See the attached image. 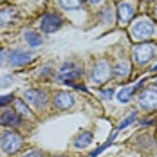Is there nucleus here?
I'll list each match as a JSON object with an SVG mask.
<instances>
[{
  "label": "nucleus",
  "instance_id": "nucleus-27",
  "mask_svg": "<svg viewBox=\"0 0 157 157\" xmlns=\"http://www.w3.org/2000/svg\"><path fill=\"white\" fill-rule=\"evenodd\" d=\"M154 123H155L154 119H146V121H143L141 125H143V126H150V125H154Z\"/></svg>",
  "mask_w": 157,
  "mask_h": 157
},
{
  "label": "nucleus",
  "instance_id": "nucleus-25",
  "mask_svg": "<svg viewBox=\"0 0 157 157\" xmlns=\"http://www.w3.org/2000/svg\"><path fill=\"white\" fill-rule=\"evenodd\" d=\"M6 54H9L6 49H0V65H2V62H4V58H6Z\"/></svg>",
  "mask_w": 157,
  "mask_h": 157
},
{
  "label": "nucleus",
  "instance_id": "nucleus-21",
  "mask_svg": "<svg viewBox=\"0 0 157 157\" xmlns=\"http://www.w3.org/2000/svg\"><path fill=\"white\" fill-rule=\"evenodd\" d=\"M99 94L105 99H110V98H114V89H103V90H99Z\"/></svg>",
  "mask_w": 157,
  "mask_h": 157
},
{
  "label": "nucleus",
  "instance_id": "nucleus-26",
  "mask_svg": "<svg viewBox=\"0 0 157 157\" xmlns=\"http://www.w3.org/2000/svg\"><path fill=\"white\" fill-rule=\"evenodd\" d=\"M51 74H52V72H51V69H49V67H45V69H44V72H42L40 76H44V78H45V76H51Z\"/></svg>",
  "mask_w": 157,
  "mask_h": 157
},
{
  "label": "nucleus",
  "instance_id": "nucleus-29",
  "mask_svg": "<svg viewBox=\"0 0 157 157\" xmlns=\"http://www.w3.org/2000/svg\"><path fill=\"white\" fill-rule=\"evenodd\" d=\"M154 15H155V18H157V6L154 7Z\"/></svg>",
  "mask_w": 157,
  "mask_h": 157
},
{
  "label": "nucleus",
  "instance_id": "nucleus-13",
  "mask_svg": "<svg viewBox=\"0 0 157 157\" xmlns=\"http://www.w3.org/2000/svg\"><path fill=\"white\" fill-rule=\"evenodd\" d=\"M74 148H85L92 143V132L90 130H81L78 136L74 137Z\"/></svg>",
  "mask_w": 157,
  "mask_h": 157
},
{
  "label": "nucleus",
  "instance_id": "nucleus-15",
  "mask_svg": "<svg viewBox=\"0 0 157 157\" xmlns=\"http://www.w3.org/2000/svg\"><path fill=\"white\" fill-rule=\"evenodd\" d=\"M16 11L13 9V7H6V9H2L0 11V27H6L13 18H15Z\"/></svg>",
  "mask_w": 157,
  "mask_h": 157
},
{
  "label": "nucleus",
  "instance_id": "nucleus-18",
  "mask_svg": "<svg viewBox=\"0 0 157 157\" xmlns=\"http://www.w3.org/2000/svg\"><path fill=\"white\" fill-rule=\"evenodd\" d=\"M58 2L63 9H79L85 4V0H58Z\"/></svg>",
  "mask_w": 157,
  "mask_h": 157
},
{
  "label": "nucleus",
  "instance_id": "nucleus-30",
  "mask_svg": "<svg viewBox=\"0 0 157 157\" xmlns=\"http://www.w3.org/2000/svg\"><path fill=\"white\" fill-rule=\"evenodd\" d=\"M152 71H154V72H157V65H155V67H154V69H152Z\"/></svg>",
  "mask_w": 157,
  "mask_h": 157
},
{
  "label": "nucleus",
  "instance_id": "nucleus-1",
  "mask_svg": "<svg viewBox=\"0 0 157 157\" xmlns=\"http://www.w3.org/2000/svg\"><path fill=\"white\" fill-rule=\"evenodd\" d=\"M22 146H24V137L18 132H11L9 130V132H6V134L0 136V148L6 154H9V155L16 154Z\"/></svg>",
  "mask_w": 157,
  "mask_h": 157
},
{
  "label": "nucleus",
  "instance_id": "nucleus-5",
  "mask_svg": "<svg viewBox=\"0 0 157 157\" xmlns=\"http://www.w3.org/2000/svg\"><path fill=\"white\" fill-rule=\"evenodd\" d=\"M63 25V18L56 13H47L40 20V31L42 33H54Z\"/></svg>",
  "mask_w": 157,
  "mask_h": 157
},
{
  "label": "nucleus",
  "instance_id": "nucleus-17",
  "mask_svg": "<svg viewBox=\"0 0 157 157\" xmlns=\"http://www.w3.org/2000/svg\"><path fill=\"white\" fill-rule=\"evenodd\" d=\"M136 94V90H134V87H125V89H121L119 90V94H117V99L121 101V103H128L130 99H132V96Z\"/></svg>",
  "mask_w": 157,
  "mask_h": 157
},
{
  "label": "nucleus",
  "instance_id": "nucleus-31",
  "mask_svg": "<svg viewBox=\"0 0 157 157\" xmlns=\"http://www.w3.org/2000/svg\"><path fill=\"white\" fill-rule=\"evenodd\" d=\"M56 157H67V155H56Z\"/></svg>",
  "mask_w": 157,
  "mask_h": 157
},
{
  "label": "nucleus",
  "instance_id": "nucleus-8",
  "mask_svg": "<svg viewBox=\"0 0 157 157\" xmlns=\"http://www.w3.org/2000/svg\"><path fill=\"white\" fill-rule=\"evenodd\" d=\"M117 13H119V20L123 24H128L136 16V4L132 0H121L117 6Z\"/></svg>",
  "mask_w": 157,
  "mask_h": 157
},
{
  "label": "nucleus",
  "instance_id": "nucleus-10",
  "mask_svg": "<svg viewBox=\"0 0 157 157\" xmlns=\"http://www.w3.org/2000/svg\"><path fill=\"white\" fill-rule=\"evenodd\" d=\"M29 62H33V56L22 49H15L9 52V63L13 67H22V65H27Z\"/></svg>",
  "mask_w": 157,
  "mask_h": 157
},
{
  "label": "nucleus",
  "instance_id": "nucleus-14",
  "mask_svg": "<svg viewBox=\"0 0 157 157\" xmlns=\"http://www.w3.org/2000/svg\"><path fill=\"white\" fill-rule=\"evenodd\" d=\"M24 38H25V42L31 45V47H40L42 44H44V38H42V34L36 31H27L24 34Z\"/></svg>",
  "mask_w": 157,
  "mask_h": 157
},
{
  "label": "nucleus",
  "instance_id": "nucleus-28",
  "mask_svg": "<svg viewBox=\"0 0 157 157\" xmlns=\"http://www.w3.org/2000/svg\"><path fill=\"white\" fill-rule=\"evenodd\" d=\"M87 2H90V4H94V6H98V4H101L103 0H87Z\"/></svg>",
  "mask_w": 157,
  "mask_h": 157
},
{
  "label": "nucleus",
  "instance_id": "nucleus-20",
  "mask_svg": "<svg viewBox=\"0 0 157 157\" xmlns=\"http://www.w3.org/2000/svg\"><path fill=\"white\" fill-rule=\"evenodd\" d=\"M9 103H15V96L7 94V96H0V107H6Z\"/></svg>",
  "mask_w": 157,
  "mask_h": 157
},
{
  "label": "nucleus",
  "instance_id": "nucleus-11",
  "mask_svg": "<svg viewBox=\"0 0 157 157\" xmlns=\"http://www.w3.org/2000/svg\"><path fill=\"white\" fill-rule=\"evenodd\" d=\"M22 123H24V121H22L20 114H16L15 110H6V112L0 116V125H4V126L16 128V126H20Z\"/></svg>",
  "mask_w": 157,
  "mask_h": 157
},
{
  "label": "nucleus",
  "instance_id": "nucleus-7",
  "mask_svg": "<svg viewBox=\"0 0 157 157\" xmlns=\"http://www.w3.org/2000/svg\"><path fill=\"white\" fill-rule=\"evenodd\" d=\"M24 98H25L27 103H31L36 109H44L47 105V92L42 90V89H29V90L24 92Z\"/></svg>",
  "mask_w": 157,
  "mask_h": 157
},
{
  "label": "nucleus",
  "instance_id": "nucleus-2",
  "mask_svg": "<svg viewBox=\"0 0 157 157\" xmlns=\"http://www.w3.org/2000/svg\"><path fill=\"white\" fill-rule=\"evenodd\" d=\"M155 58V45L154 44H139L134 47V62L139 67H144Z\"/></svg>",
  "mask_w": 157,
  "mask_h": 157
},
{
  "label": "nucleus",
  "instance_id": "nucleus-32",
  "mask_svg": "<svg viewBox=\"0 0 157 157\" xmlns=\"http://www.w3.org/2000/svg\"><path fill=\"white\" fill-rule=\"evenodd\" d=\"M155 83H157V78H155Z\"/></svg>",
  "mask_w": 157,
  "mask_h": 157
},
{
  "label": "nucleus",
  "instance_id": "nucleus-23",
  "mask_svg": "<svg viewBox=\"0 0 157 157\" xmlns=\"http://www.w3.org/2000/svg\"><path fill=\"white\" fill-rule=\"evenodd\" d=\"M71 87H74L76 90H81V92H87V87L81 85V83H71Z\"/></svg>",
  "mask_w": 157,
  "mask_h": 157
},
{
  "label": "nucleus",
  "instance_id": "nucleus-16",
  "mask_svg": "<svg viewBox=\"0 0 157 157\" xmlns=\"http://www.w3.org/2000/svg\"><path fill=\"white\" fill-rule=\"evenodd\" d=\"M15 112L24 116V117H31V110L27 107V103L22 101V99H15Z\"/></svg>",
  "mask_w": 157,
  "mask_h": 157
},
{
  "label": "nucleus",
  "instance_id": "nucleus-24",
  "mask_svg": "<svg viewBox=\"0 0 157 157\" xmlns=\"http://www.w3.org/2000/svg\"><path fill=\"white\" fill-rule=\"evenodd\" d=\"M11 81H13V78H11V76L2 78V79H0V87H7V83H11Z\"/></svg>",
  "mask_w": 157,
  "mask_h": 157
},
{
  "label": "nucleus",
  "instance_id": "nucleus-22",
  "mask_svg": "<svg viewBox=\"0 0 157 157\" xmlns=\"http://www.w3.org/2000/svg\"><path fill=\"white\" fill-rule=\"evenodd\" d=\"M24 157H44V154H42L40 150H33V152H29V154H25Z\"/></svg>",
  "mask_w": 157,
  "mask_h": 157
},
{
  "label": "nucleus",
  "instance_id": "nucleus-12",
  "mask_svg": "<svg viewBox=\"0 0 157 157\" xmlns=\"http://www.w3.org/2000/svg\"><path fill=\"white\" fill-rule=\"evenodd\" d=\"M130 62L128 60H119V62L114 65V76L117 79H125L130 78Z\"/></svg>",
  "mask_w": 157,
  "mask_h": 157
},
{
  "label": "nucleus",
  "instance_id": "nucleus-19",
  "mask_svg": "<svg viewBox=\"0 0 157 157\" xmlns=\"http://www.w3.org/2000/svg\"><path fill=\"white\" fill-rule=\"evenodd\" d=\"M136 119H137V112H132V114H130L128 117H125V119H123V121L119 123V126H117V130H123V128H126L128 125H132V123H134Z\"/></svg>",
  "mask_w": 157,
  "mask_h": 157
},
{
  "label": "nucleus",
  "instance_id": "nucleus-3",
  "mask_svg": "<svg viewBox=\"0 0 157 157\" xmlns=\"http://www.w3.org/2000/svg\"><path fill=\"white\" fill-rule=\"evenodd\" d=\"M154 33H155V25L148 18H139L132 25V36L136 40H148L150 36H154Z\"/></svg>",
  "mask_w": 157,
  "mask_h": 157
},
{
  "label": "nucleus",
  "instance_id": "nucleus-6",
  "mask_svg": "<svg viewBox=\"0 0 157 157\" xmlns=\"http://www.w3.org/2000/svg\"><path fill=\"white\" fill-rule=\"evenodd\" d=\"M137 103L143 110H157V89H144L139 92Z\"/></svg>",
  "mask_w": 157,
  "mask_h": 157
},
{
  "label": "nucleus",
  "instance_id": "nucleus-4",
  "mask_svg": "<svg viewBox=\"0 0 157 157\" xmlns=\"http://www.w3.org/2000/svg\"><path fill=\"white\" fill-rule=\"evenodd\" d=\"M112 76H114V69L110 67V63L107 62V60H99V62L94 65V71H92V79H94L96 83L103 85V83H107Z\"/></svg>",
  "mask_w": 157,
  "mask_h": 157
},
{
  "label": "nucleus",
  "instance_id": "nucleus-9",
  "mask_svg": "<svg viewBox=\"0 0 157 157\" xmlns=\"http://www.w3.org/2000/svg\"><path fill=\"white\" fill-rule=\"evenodd\" d=\"M52 103L58 110H69L72 105H74V96L71 92H65V90H60L56 92L54 98H52Z\"/></svg>",
  "mask_w": 157,
  "mask_h": 157
}]
</instances>
